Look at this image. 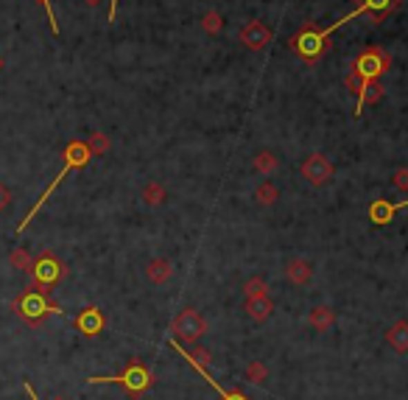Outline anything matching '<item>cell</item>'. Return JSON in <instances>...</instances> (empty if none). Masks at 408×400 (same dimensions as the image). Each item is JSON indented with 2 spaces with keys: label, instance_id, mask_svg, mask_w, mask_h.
<instances>
[{
  "label": "cell",
  "instance_id": "obj_29",
  "mask_svg": "<svg viewBox=\"0 0 408 400\" xmlns=\"http://www.w3.org/2000/svg\"><path fill=\"white\" fill-rule=\"evenodd\" d=\"M204 28H207V31H219L221 28L219 15H207V17H204Z\"/></svg>",
  "mask_w": 408,
  "mask_h": 400
},
{
  "label": "cell",
  "instance_id": "obj_11",
  "mask_svg": "<svg viewBox=\"0 0 408 400\" xmlns=\"http://www.w3.org/2000/svg\"><path fill=\"white\" fill-rule=\"evenodd\" d=\"M76 327L84 333V336H98V333L104 330V313L98 308H84L76 316Z\"/></svg>",
  "mask_w": 408,
  "mask_h": 400
},
{
  "label": "cell",
  "instance_id": "obj_18",
  "mask_svg": "<svg viewBox=\"0 0 408 400\" xmlns=\"http://www.w3.org/2000/svg\"><path fill=\"white\" fill-rule=\"evenodd\" d=\"M333 322H335V313H333L327 305H319V308L310 311V325H313V330L327 333V330L333 327Z\"/></svg>",
  "mask_w": 408,
  "mask_h": 400
},
{
  "label": "cell",
  "instance_id": "obj_14",
  "mask_svg": "<svg viewBox=\"0 0 408 400\" xmlns=\"http://www.w3.org/2000/svg\"><path fill=\"white\" fill-rule=\"evenodd\" d=\"M271 39V34H268V28L263 26V23H249L243 31H241V42L246 45V48H263L266 42Z\"/></svg>",
  "mask_w": 408,
  "mask_h": 400
},
{
  "label": "cell",
  "instance_id": "obj_30",
  "mask_svg": "<svg viewBox=\"0 0 408 400\" xmlns=\"http://www.w3.org/2000/svg\"><path fill=\"white\" fill-rule=\"evenodd\" d=\"M190 356H193V358H196L198 364H204V367H207V364H210V353H207V350H193Z\"/></svg>",
  "mask_w": 408,
  "mask_h": 400
},
{
  "label": "cell",
  "instance_id": "obj_31",
  "mask_svg": "<svg viewBox=\"0 0 408 400\" xmlns=\"http://www.w3.org/2000/svg\"><path fill=\"white\" fill-rule=\"evenodd\" d=\"M115 15H118V0H112V3H109V23L115 20Z\"/></svg>",
  "mask_w": 408,
  "mask_h": 400
},
{
  "label": "cell",
  "instance_id": "obj_8",
  "mask_svg": "<svg viewBox=\"0 0 408 400\" xmlns=\"http://www.w3.org/2000/svg\"><path fill=\"white\" fill-rule=\"evenodd\" d=\"M402 0H353V12L350 17H369L372 23H383L389 15H394L400 9Z\"/></svg>",
  "mask_w": 408,
  "mask_h": 400
},
{
  "label": "cell",
  "instance_id": "obj_2",
  "mask_svg": "<svg viewBox=\"0 0 408 400\" xmlns=\"http://www.w3.org/2000/svg\"><path fill=\"white\" fill-rule=\"evenodd\" d=\"M333 31H335L333 26H330V28L305 26L299 34H294V37L288 39V48H291L297 56H302L305 62H316V59L327 51V37H330Z\"/></svg>",
  "mask_w": 408,
  "mask_h": 400
},
{
  "label": "cell",
  "instance_id": "obj_32",
  "mask_svg": "<svg viewBox=\"0 0 408 400\" xmlns=\"http://www.w3.org/2000/svg\"><path fill=\"white\" fill-rule=\"evenodd\" d=\"M87 3H93V6H95V3H98V0H87Z\"/></svg>",
  "mask_w": 408,
  "mask_h": 400
},
{
  "label": "cell",
  "instance_id": "obj_20",
  "mask_svg": "<svg viewBox=\"0 0 408 400\" xmlns=\"http://www.w3.org/2000/svg\"><path fill=\"white\" fill-rule=\"evenodd\" d=\"M277 157L271 154V152H260L257 157H254V171H260V174H271V171H277Z\"/></svg>",
  "mask_w": 408,
  "mask_h": 400
},
{
  "label": "cell",
  "instance_id": "obj_25",
  "mask_svg": "<svg viewBox=\"0 0 408 400\" xmlns=\"http://www.w3.org/2000/svg\"><path fill=\"white\" fill-rule=\"evenodd\" d=\"M12 266H15V269H31V260H28V255L23 252V249H15L12 252Z\"/></svg>",
  "mask_w": 408,
  "mask_h": 400
},
{
  "label": "cell",
  "instance_id": "obj_3",
  "mask_svg": "<svg viewBox=\"0 0 408 400\" xmlns=\"http://www.w3.org/2000/svg\"><path fill=\"white\" fill-rule=\"evenodd\" d=\"M90 383H120L131 397H140L149 386H151V372L140 364V361H129L126 370L120 375H95V378H87Z\"/></svg>",
  "mask_w": 408,
  "mask_h": 400
},
{
  "label": "cell",
  "instance_id": "obj_12",
  "mask_svg": "<svg viewBox=\"0 0 408 400\" xmlns=\"http://www.w3.org/2000/svg\"><path fill=\"white\" fill-rule=\"evenodd\" d=\"M271 313H275V302H271V297H252V300H246V316L254 325L268 322Z\"/></svg>",
  "mask_w": 408,
  "mask_h": 400
},
{
  "label": "cell",
  "instance_id": "obj_24",
  "mask_svg": "<svg viewBox=\"0 0 408 400\" xmlns=\"http://www.w3.org/2000/svg\"><path fill=\"white\" fill-rule=\"evenodd\" d=\"M143 199L149 205H160V202H165V190L157 185V182H151L146 190H143Z\"/></svg>",
  "mask_w": 408,
  "mask_h": 400
},
{
  "label": "cell",
  "instance_id": "obj_7",
  "mask_svg": "<svg viewBox=\"0 0 408 400\" xmlns=\"http://www.w3.org/2000/svg\"><path fill=\"white\" fill-rule=\"evenodd\" d=\"M28 272L34 275V289L48 291V289H53V286L62 280L64 266L59 263V257H56V255L45 252V255H39V257L31 263V269H28Z\"/></svg>",
  "mask_w": 408,
  "mask_h": 400
},
{
  "label": "cell",
  "instance_id": "obj_23",
  "mask_svg": "<svg viewBox=\"0 0 408 400\" xmlns=\"http://www.w3.org/2000/svg\"><path fill=\"white\" fill-rule=\"evenodd\" d=\"M277 188L275 185H271V182H263L257 190H254V199H257V202L260 205H271V202H277Z\"/></svg>",
  "mask_w": 408,
  "mask_h": 400
},
{
  "label": "cell",
  "instance_id": "obj_26",
  "mask_svg": "<svg viewBox=\"0 0 408 400\" xmlns=\"http://www.w3.org/2000/svg\"><path fill=\"white\" fill-rule=\"evenodd\" d=\"M37 3H42V6H45V12H48V23H50V31H53V34H59V26H56V15H53L50 0H37Z\"/></svg>",
  "mask_w": 408,
  "mask_h": 400
},
{
  "label": "cell",
  "instance_id": "obj_34",
  "mask_svg": "<svg viewBox=\"0 0 408 400\" xmlns=\"http://www.w3.org/2000/svg\"><path fill=\"white\" fill-rule=\"evenodd\" d=\"M0 68H3V62H0Z\"/></svg>",
  "mask_w": 408,
  "mask_h": 400
},
{
  "label": "cell",
  "instance_id": "obj_4",
  "mask_svg": "<svg viewBox=\"0 0 408 400\" xmlns=\"http://www.w3.org/2000/svg\"><path fill=\"white\" fill-rule=\"evenodd\" d=\"M15 311H17V316H23L28 325H39L48 313H59V305L48 300V291L26 289V291L15 300Z\"/></svg>",
  "mask_w": 408,
  "mask_h": 400
},
{
  "label": "cell",
  "instance_id": "obj_1",
  "mask_svg": "<svg viewBox=\"0 0 408 400\" xmlns=\"http://www.w3.org/2000/svg\"><path fill=\"white\" fill-rule=\"evenodd\" d=\"M62 157H64V163H62V171H59V174H56V179H53V182L48 185V190H45V193H42V196L37 199V205H34V208H31V210L26 213V219H23V221L17 224V235H20V233H23V230H26V227L31 224V219H34V216H37V213L42 210V205H45L48 199L53 196V190L59 188V182H62V179H64L67 174H71V171H79V168H84V165L90 163V157H93V149H90L87 143H82V140H73L71 146L64 149V154H62Z\"/></svg>",
  "mask_w": 408,
  "mask_h": 400
},
{
  "label": "cell",
  "instance_id": "obj_6",
  "mask_svg": "<svg viewBox=\"0 0 408 400\" xmlns=\"http://www.w3.org/2000/svg\"><path fill=\"white\" fill-rule=\"evenodd\" d=\"M391 59L380 51V48H367L355 62H353V73L361 79V82H378L386 71H389Z\"/></svg>",
  "mask_w": 408,
  "mask_h": 400
},
{
  "label": "cell",
  "instance_id": "obj_19",
  "mask_svg": "<svg viewBox=\"0 0 408 400\" xmlns=\"http://www.w3.org/2000/svg\"><path fill=\"white\" fill-rule=\"evenodd\" d=\"M380 93H383V87H380L378 82H367V84L361 87V93H358V107H355V115H361L367 104L378 101V98H380Z\"/></svg>",
  "mask_w": 408,
  "mask_h": 400
},
{
  "label": "cell",
  "instance_id": "obj_16",
  "mask_svg": "<svg viewBox=\"0 0 408 400\" xmlns=\"http://www.w3.org/2000/svg\"><path fill=\"white\" fill-rule=\"evenodd\" d=\"M146 278L154 283V286H163L171 280V263L165 257H154L146 263Z\"/></svg>",
  "mask_w": 408,
  "mask_h": 400
},
{
  "label": "cell",
  "instance_id": "obj_13",
  "mask_svg": "<svg viewBox=\"0 0 408 400\" xmlns=\"http://www.w3.org/2000/svg\"><path fill=\"white\" fill-rule=\"evenodd\" d=\"M402 208H408V199H405V202H394V205H389L386 199H375L372 208H369V219L375 224H389L394 219V213L402 210Z\"/></svg>",
  "mask_w": 408,
  "mask_h": 400
},
{
  "label": "cell",
  "instance_id": "obj_9",
  "mask_svg": "<svg viewBox=\"0 0 408 400\" xmlns=\"http://www.w3.org/2000/svg\"><path fill=\"white\" fill-rule=\"evenodd\" d=\"M171 347H174V350H176V353H179V356H182V358H185V361H187V364H190V367H193V370H196L201 378H204V381H207V383H210L216 392H219V397H221V400H249L246 394H241V392H230V389H224L219 381H213V378H210V372H207V367H204V364H198V361H196V358H193V356H190L185 347H182V342L171 339Z\"/></svg>",
  "mask_w": 408,
  "mask_h": 400
},
{
  "label": "cell",
  "instance_id": "obj_27",
  "mask_svg": "<svg viewBox=\"0 0 408 400\" xmlns=\"http://www.w3.org/2000/svg\"><path fill=\"white\" fill-rule=\"evenodd\" d=\"M394 185H397L400 190H408V171H405V168L394 171Z\"/></svg>",
  "mask_w": 408,
  "mask_h": 400
},
{
  "label": "cell",
  "instance_id": "obj_33",
  "mask_svg": "<svg viewBox=\"0 0 408 400\" xmlns=\"http://www.w3.org/2000/svg\"><path fill=\"white\" fill-rule=\"evenodd\" d=\"M53 400H64V397H53Z\"/></svg>",
  "mask_w": 408,
  "mask_h": 400
},
{
  "label": "cell",
  "instance_id": "obj_21",
  "mask_svg": "<svg viewBox=\"0 0 408 400\" xmlns=\"http://www.w3.org/2000/svg\"><path fill=\"white\" fill-rule=\"evenodd\" d=\"M243 291H246V300H252V297H268V283L263 278H252V280H246Z\"/></svg>",
  "mask_w": 408,
  "mask_h": 400
},
{
  "label": "cell",
  "instance_id": "obj_15",
  "mask_svg": "<svg viewBox=\"0 0 408 400\" xmlns=\"http://www.w3.org/2000/svg\"><path fill=\"white\" fill-rule=\"evenodd\" d=\"M386 345L394 347L397 353H408V322H394L386 330Z\"/></svg>",
  "mask_w": 408,
  "mask_h": 400
},
{
  "label": "cell",
  "instance_id": "obj_17",
  "mask_svg": "<svg viewBox=\"0 0 408 400\" xmlns=\"http://www.w3.org/2000/svg\"><path fill=\"white\" fill-rule=\"evenodd\" d=\"M310 278H313V269H310L308 260L294 257V260L288 263V280H291L294 286H305V283H310Z\"/></svg>",
  "mask_w": 408,
  "mask_h": 400
},
{
  "label": "cell",
  "instance_id": "obj_10",
  "mask_svg": "<svg viewBox=\"0 0 408 400\" xmlns=\"http://www.w3.org/2000/svg\"><path fill=\"white\" fill-rule=\"evenodd\" d=\"M302 176L310 182V185H327L333 179V163L324 157V154H310L305 157L302 163Z\"/></svg>",
  "mask_w": 408,
  "mask_h": 400
},
{
  "label": "cell",
  "instance_id": "obj_5",
  "mask_svg": "<svg viewBox=\"0 0 408 400\" xmlns=\"http://www.w3.org/2000/svg\"><path fill=\"white\" fill-rule=\"evenodd\" d=\"M171 333H174L171 339H176V342L196 345V342L204 336V333H207V325H204V319H201V313H198L196 308H185V311H179V313L174 316Z\"/></svg>",
  "mask_w": 408,
  "mask_h": 400
},
{
  "label": "cell",
  "instance_id": "obj_28",
  "mask_svg": "<svg viewBox=\"0 0 408 400\" xmlns=\"http://www.w3.org/2000/svg\"><path fill=\"white\" fill-rule=\"evenodd\" d=\"M9 202H12V193H9V188H6V185H0V213H3V210L9 208Z\"/></svg>",
  "mask_w": 408,
  "mask_h": 400
},
{
  "label": "cell",
  "instance_id": "obj_22",
  "mask_svg": "<svg viewBox=\"0 0 408 400\" xmlns=\"http://www.w3.org/2000/svg\"><path fill=\"white\" fill-rule=\"evenodd\" d=\"M246 381H252V383H266V381H268V367H266L263 361H252V364L246 367Z\"/></svg>",
  "mask_w": 408,
  "mask_h": 400
}]
</instances>
